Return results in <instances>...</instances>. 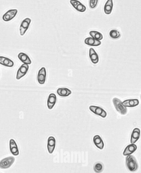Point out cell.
<instances>
[{
  "instance_id": "obj_1",
  "label": "cell",
  "mask_w": 141,
  "mask_h": 173,
  "mask_svg": "<svg viewBox=\"0 0 141 173\" xmlns=\"http://www.w3.org/2000/svg\"><path fill=\"white\" fill-rule=\"evenodd\" d=\"M112 101L115 109L121 115H124L127 114L128 113V109L126 107L124 106L121 100L117 97H114Z\"/></svg>"
},
{
  "instance_id": "obj_2",
  "label": "cell",
  "mask_w": 141,
  "mask_h": 173,
  "mask_svg": "<svg viewBox=\"0 0 141 173\" xmlns=\"http://www.w3.org/2000/svg\"><path fill=\"white\" fill-rule=\"evenodd\" d=\"M126 164L128 169L130 171L133 172L138 170V162L134 156L132 155L127 156Z\"/></svg>"
},
{
  "instance_id": "obj_3",
  "label": "cell",
  "mask_w": 141,
  "mask_h": 173,
  "mask_svg": "<svg viewBox=\"0 0 141 173\" xmlns=\"http://www.w3.org/2000/svg\"><path fill=\"white\" fill-rule=\"evenodd\" d=\"M15 158L12 156L6 157L0 161V169H7L13 164L15 161Z\"/></svg>"
},
{
  "instance_id": "obj_4",
  "label": "cell",
  "mask_w": 141,
  "mask_h": 173,
  "mask_svg": "<svg viewBox=\"0 0 141 173\" xmlns=\"http://www.w3.org/2000/svg\"><path fill=\"white\" fill-rule=\"evenodd\" d=\"M89 109L94 114L103 118H105L107 116V113L103 109L99 107L91 105L89 107Z\"/></svg>"
},
{
  "instance_id": "obj_5",
  "label": "cell",
  "mask_w": 141,
  "mask_h": 173,
  "mask_svg": "<svg viewBox=\"0 0 141 173\" xmlns=\"http://www.w3.org/2000/svg\"><path fill=\"white\" fill-rule=\"evenodd\" d=\"M31 23V19L29 18H26L22 22L19 28V32L21 36H23L25 34L29 27Z\"/></svg>"
},
{
  "instance_id": "obj_6",
  "label": "cell",
  "mask_w": 141,
  "mask_h": 173,
  "mask_svg": "<svg viewBox=\"0 0 141 173\" xmlns=\"http://www.w3.org/2000/svg\"><path fill=\"white\" fill-rule=\"evenodd\" d=\"M28 69H29V66L28 65L25 64L22 65L18 70L17 74V79L19 80L21 78L25 76L28 72Z\"/></svg>"
},
{
  "instance_id": "obj_7",
  "label": "cell",
  "mask_w": 141,
  "mask_h": 173,
  "mask_svg": "<svg viewBox=\"0 0 141 173\" xmlns=\"http://www.w3.org/2000/svg\"><path fill=\"white\" fill-rule=\"evenodd\" d=\"M18 12V10L16 9L8 10L3 15V19L4 21H10L15 17L17 14Z\"/></svg>"
},
{
  "instance_id": "obj_8",
  "label": "cell",
  "mask_w": 141,
  "mask_h": 173,
  "mask_svg": "<svg viewBox=\"0 0 141 173\" xmlns=\"http://www.w3.org/2000/svg\"><path fill=\"white\" fill-rule=\"evenodd\" d=\"M56 140L53 136H50L48 139L47 148L50 154H52L55 149Z\"/></svg>"
},
{
  "instance_id": "obj_9",
  "label": "cell",
  "mask_w": 141,
  "mask_h": 173,
  "mask_svg": "<svg viewBox=\"0 0 141 173\" xmlns=\"http://www.w3.org/2000/svg\"><path fill=\"white\" fill-rule=\"evenodd\" d=\"M10 152L14 156H18L19 152L17 144L13 139H11L10 140Z\"/></svg>"
},
{
  "instance_id": "obj_10",
  "label": "cell",
  "mask_w": 141,
  "mask_h": 173,
  "mask_svg": "<svg viewBox=\"0 0 141 173\" xmlns=\"http://www.w3.org/2000/svg\"><path fill=\"white\" fill-rule=\"evenodd\" d=\"M140 133L141 131L139 128H136L133 129L130 138V143L131 144H135L138 141L140 138Z\"/></svg>"
},
{
  "instance_id": "obj_11",
  "label": "cell",
  "mask_w": 141,
  "mask_h": 173,
  "mask_svg": "<svg viewBox=\"0 0 141 173\" xmlns=\"http://www.w3.org/2000/svg\"><path fill=\"white\" fill-rule=\"evenodd\" d=\"M46 77V71L45 67H43L38 71V83L41 84H45Z\"/></svg>"
},
{
  "instance_id": "obj_12",
  "label": "cell",
  "mask_w": 141,
  "mask_h": 173,
  "mask_svg": "<svg viewBox=\"0 0 141 173\" xmlns=\"http://www.w3.org/2000/svg\"><path fill=\"white\" fill-rule=\"evenodd\" d=\"M138 147L134 144H131L126 146L123 152V155L127 156L129 155H131L133 153L137 150Z\"/></svg>"
},
{
  "instance_id": "obj_13",
  "label": "cell",
  "mask_w": 141,
  "mask_h": 173,
  "mask_svg": "<svg viewBox=\"0 0 141 173\" xmlns=\"http://www.w3.org/2000/svg\"><path fill=\"white\" fill-rule=\"evenodd\" d=\"M57 101L56 95L54 93H51L49 96L47 101L48 107L50 110H51L55 106Z\"/></svg>"
},
{
  "instance_id": "obj_14",
  "label": "cell",
  "mask_w": 141,
  "mask_h": 173,
  "mask_svg": "<svg viewBox=\"0 0 141 173\" xmlns=\"http://www.w3.org/2000/svg\"><path fill=\"white\" fill-rule=\"evenodd\" d=\"M139 101L137 99L126 100L123 102L124 106L126 107H133L139 105Z\"/></svg>"
},
{
  "instance_id": "obj_15",
  "label": "cell",
  "mask_w": 141,
  "mask_h": 173,
  "mask_svg": "<svg viewBox=\"0 0 141 173\" xmlns=\"http://www.w3.org/2000/svg\"><path fill=\"white\" fill-rule=\"evenodd\" d=\"M94 145L99 149H103L104 148V144L103 139L99 135L94 136L93 139Z\"/></svg>"
},
{
  "instance_id": "obj_16",
  "label": "cell",
  "mask_w": 141,
  "mask_h": 173,
  "mask_svg": "<svg viewBox=\"0 0 141 173\" xmlns=\"http://www.w3.org/2000/svg\"><path fill=\"white\" fill-rule=\"evenodd\" d=\"M89 56L93 63L97 64L99 62V56L93 48H90L89 50Z\"/></svg>"
},
{
  "instance_id": "obj_17",
  "label": "cell",
  "mask_w": 141,
  "mask_h": 173,
  "mask_svg": "<svg viewBox=\"0 0 141 173\" xmlns=\"http://www.w3.org/2000/svg\"><path fill=\"white\" fill-rule=\"evenodd\" d=\"M0 64L6 67H12L14 66V62L11 60L6 57L0 56Z\"/></svg>"
},
{
  "instance_id": "obj_18",
  "label": "cell",
  "mask_w": 141,
  "mask_h": 173,
  "mask_svg": "<svg viewBox=\"0 0 141 173\" xmlns=\"http://www.w3.org/2000/svg\"><path fill=\"white\" fill-rule=\"evenodd\" d=\"M19 59L24 64L27 65H30L32 63V61L29 57L25 53H19L18 55Z\"/></svg>"
},
{
  "instance_id": "obj_19",
  "label": "cell",
  "mask_w": 141,
  "mask_h": 173,
  "mask_svg": "<svg viewBox=\"0 0 141 173\" xmlns=\"http://www.w3.org/2000/svg\"><path fill=\"white\" fill-rule=\"evenodd\" d=\"M85 43L87 45H90V46H99L101 44L100 41H97L92 37H88L85 39Z\"/></svg>"
},
{
  "instance_id": "obj_20",
  "label": "cell",
  "mask_w": 141,
  "mask_h": 173,
  "mask_svg": "<svg viewBox=\"0 0 141 173\" xmlns=\"http://www.w3.org/2000/svg\"><path fill=\"white\" fill-rule=\"evenodd\" d=\"M113 8V2L112 0H108L106 2L104 7V11L107 15H109L112 11Z\"/></svg>"
},
{
  "instance_id": "obj_21",
  "label": "cell",
  "mask_w": 141,
  "mask_h": 173,
  "mask_svg": "<svg viewBox=\"0 0 141 173\" xmlns=\"http://www.w3.org/2000/svg\"><path fill=\"white\" fill-rule=\"evenodd\" d=\"M57 93L62 97H67L72 94V92L67 88H59L57 90Z\"/></svg>"
},
{
  "instance_id": "obj_22",
  "label": "cell",
  "mask_w": 141,
  "mask_h": 173,
  "mask_svg": "<svg viewBox=\"0 0 141 173\" xmlns=\"http://www.w3.org/2000/svg\"><path fill=\"white\" fill-rule=\"evenodd\" d=\"M90 35L92 38L97 41H100V40L103 39V34L100 32H96V31H90Z\"/></svg>"
},
{
  "instance_id": "obj_23",
  "label": "cell",
  "mask_w": 141,
  "mask_h": 173,
  "mask_svg": "<svg viewBox=\"0 0 141 173\" xmlns=\"http://www.w3.org/2000/svg\"><path fill=\"white\" fill-rule=\"evenodd\" d=\"M109 35L111 38L114 39L119 38L121 36L119 32L116 30H112L109 32Z\"/></svg>"
},
{
  "instance_id": "obj_24",
  "label": "cell",
  "mask_w": 141,
  "mask_h": 173,
  "mask_svg": "<svg viewBox=\"0 0 141 173\" xmlns=\"http://www.w3.org/2000/svg\"><path fill=\"white\" fill-rule=\"evenodd\" d=\"M103 165L102 163H97L94 165V170L96 173H100L103 171Z\"/></svg>"
},
{
  "instance_id": "obj_25",
  "label": "cell",
  "mask_w": 141,
  "mask_h": 173,
  "mask_svg": "<svg viewBox=\"0 0 141 173\" xmlns=\"http://www.w3.org/2000/svg\"><path fill=\"white\" fill-rule=\"evenodd\" d=\"M74 8L78 11L80 12H84L86 10V7L81 3L77 5L75 7H74Z\"/></svg>"
},
{
  "instance_id": "obj_26",
  "label": "cell",
  "mask_w": 141,
  "mask_h": 173,
  "mask_svg": "<svg viewBox=\"0 0 141 173\" xmlns=\"http://www.w3.org/2000/svg\"><path fill=\"white\" fill-rule=\"evenodd\" d=\"M98 0H90V6L91 8H94L96 6L98 3Z\"/></svg>"
},
{
  "instance_id": "obj_27",
  "label": "cell",
  "mask_w": 141,
  "mask_h": 173,
  "mask_svg": "<svg viewBox=\"0 0 141 173\" xmlns=\"http://www.w3.org/2000/svg\"><path fill=\"white\" fill-rule=\"evenodd\" d=\"M80 3L81 2L78 1H73V0L70 1V3L72 4V5L74 8L76 6L78 5L79 3Z\"/></svg>"
},
{
  "instance_id": "obj_28",
  "label": "cell",
  "mask_w": 141,
  "mask_h": 173,
  "mask_svg": "<svg viewBox=\"0 0 141 173\" xmlns=\"http://www.w3.org/2000/svg\"></svg>"
}]
</instances>
